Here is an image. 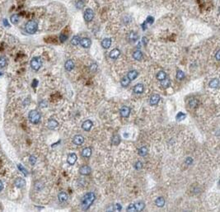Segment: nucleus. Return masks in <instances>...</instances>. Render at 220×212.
Instances as JSON below:
<instances>
[{
    "instance_id": "nucleus-1",
    "label": "nucleus",
    "mask_w": 220,
    "mask_h": 212,
    "mask_svg": "<svg viewBox=\"0 0 220 212\" xmlns=\"http://www.w3.org/2000/svg\"><path fill=\"white\" fill-rule=\"evenodd\" d=\"M95 198H96V196L94 193L92 192H87V194H85L81 199V206L82 210L87 211V209H89V207L92 206L93 202L95 201Z\"/></svg>"
},
{
    "instance_id": "nucleus-2",
    "label": "nucleus",
    "mask_w": 220,
    "mask_h": 212,
    "mask_svg": "<svg viewBox=\"0 0 220 212\" xmlns=\"http://www.w3.org/2000/svg\"><path fill=\"white\" fill-rule=\"evenodd\" d=\"M38 30V24L36 21L34 20H31L27 21L25 25V31L27 32L28 34H34L36 33Z\"/></svg>"
},
{
    "instance_id": "nucleus-3",
    "label": "nucleus",
    "mask_w": 220,
    "mask_h": 212,
    "mask_svg": "<svg viewBox=\"0 0 220 212\" xmlns=\"http://www.w3.org/2000/svg\"><path fill=\"white\" fill-rule=\"evenodd\" d=\"M28 118H29V120H30L31 123H33V124H38L40 120H41V114H40V112L38 111H36V110H32V111L29 112Z\"/></svg>"
},
{
    "instance_id": "nucleus-4",
    "label": "nucleus",
    "mask_w": 220,
    "mask_h": 212,
    "mask_svg": "<svg viewBox=\"0 0 220 212\" xmlns=\"http://www.w3.org/2000/svg\"><path fill=\"white\" fill-rule=\"evenodd\" d=\"M42 66V60L41 59L38 57V56H36V57H33L31 60V69L35 71H38L41 67Z\"/></svg>"
},
{
    "instance_id": "nucleus-5",
    "label": "nucleus",
    "mask_w": 220,
    "mask_h": 212,
    "mask_svg": "<svg viewBox=\"0 0 220 212\" xmlns=\"http://www.w3.org/2000/svg\"><path fill=\"white\" fill-rule=\"evenodd\" d=\"M83 17L87 22H90L93 19V17H94V12H93V10L91 8L86 9L83 14Z\"/></svg>"
},
{
    "instance_id": "nucleus-6",
    "label": "nucleus",
    "mask_w": 220,
    "mask_h": 212,
    "mask_svg": "<svg viewBox=\"0 0 220 212\" xmlns=\"http://www.w3.org/2000/svg\"><path fill=\"white\" fill-rule=\"evenodd\" d=\"M91 172H92V169H91V168L89 167V166H87V165H83V166H82V167L79 168L80 174L84 175V176L89 175V174L91 173Z\"/></svg>"
},
{
    "instance_id": "nucleus-7",
    "label": "nucleus",
    "mask_w": 220,
    "mask_h": 212,
    "mask_svg": "<svg viewBox=\"0 0 220 212\" xmlns=\"http://www.w3.org/2000/svg\"><path fill=\"white\" fill-rule=\"evenodd\" d=\"M120 116H121L122 117H125V118L129 117V116H130V108L126 106H122L120 111Z\"/></svg>"
},
{
    "instance_id": "nucleus-8",
    "label": "nucleus",
    "mask_w": 220,
    "mask_h": 212,
    "mask_svg": "<svg viewBox=\"0 0 220 212\" xmlns=\"http://www.w3.org/2000/svg\"><path fill=\"white\" fill-rule=\"evenodd\" d=\"M79 44L81 45L83 48H89L91 46V45H92V41H91V40L89 38L84 37V38L80 40Z\"/></svg>"
},
{
    "instance_id": "nucleus-9",
    "label": "nucleus",
    "mask_w": 220,
    "mask_h": 212,
    "mask_svg": "<svg viewBox=\"0 0 220 212\" xmlns=\"http://www.w3.org/2000/svg\"><path fill=\"white\" fill-rule=\"evenodd\" d=\"M159 101H160V96L158 94H153L150 98L149 103L152 106H156L158 104V103H159Z\"/></svg>"
},
{
    "instance_id": "nucleus-10",
    "label": "nucleus",
    "mask_w": 220,
    "mask_h": 212,
    "mask_svg": "<svg viewBox=\"0 0 220 212\" xmlns=\"http://www.w3.org/2000/svg\"><path fill=\"white\" fill-rule=\"evenodd\" d=\"M77 155L76 154H74V153H72V154H69V156H68V159H67V162H68V163L69 165H73L75 163H76L77 161Z\"/></svg>"
},
{
    "instance_id": "nucleus-11",
    "label": "nucleus",
    "mask_w": 220,
    "mask_h": 212,
    "mask_svg": "<svg viewBox=\"0 0 220 212\" xmlns=\"http://www.w3.org/2000/svg\"><path fill=\"white\" fill-rule=\"evenodd\" d=\"M92 125H93V123H92V120H85V121H84L83 123H82V129H83L84 130H86V131H89V130H91V129H92Z\"/></svg>"
},
{
    "instance_id": "nucleus-12",
    "label": "nucleus",
    "mask_w": 220,
    "mask_h": 212,
    "mask_svg": "<svg viewBox=\"0 0 220 212\" xmlns=\"http://www.w3.org/2000/svg\"><path fill=\"white\" fill-rule=\"evenodd\" d=\"M73 142L75 144H77V145H80V144H82L84 142L83 136H82V135H75L74 137H73Z\"/></svg>"
},
{
    "instance_id": "nucleus-13",
    "label": "nucleus",
    "mask_w": 220,
    "mask_h": 212,
    "mask_svg": "<svg viewBox=\"0 0 220 212\" xmlns=\"http://www.w3.org/2000/svg\"><path fill=\"white\" fill-rule=\"evenodd\" d=\"M120 51L119 50L113 49L111 52H110L109 56H110V58L112 59V60H116V59H118V57L120 56Z\"/></svg>"
},
{
    "instance_id": "nucleus-14",
    "label": "nucleus",
    "mask_w": 220,
    "mask_h": 212,
    "mask_svg": "<svg viewBox=\"0 0 220 212\" xmlns=\"http://www.w3.org/2000/svg\"><path fill=\"white\" fill-rule=\"evenodd\" d=\"M64 67H65V69L67 71H72L74 68V63L72 60H67L65 64H64Z\"/></svg>"
},
{
    "instance_id": "nucleus-15",
    "label": "nucleus",
    "mask_w": 220,
    "mask_h": 212,
    "mask_svg": "<svg viewBox=\"0 0 220 212\" xmlns=\"http://www.w3.org/2000/svg\"><path fill=\"white\" fill-rule=\"evenodd\" d=\"M26 185V182L23 178H18L15 180V186L18 187V188H22V187H25Z\"/></svg>"
},
{
    "instance_id": "nucleus-16",
    "label": "nucleus",
    "mask_w": 220,
    "mask_h": 212,
    "mask_svg": "<svg viewBox=\"0 0 220 212\" xmlns=\"http://www.w3.org/2000/svg\"><path fill=\"white\" fill-rule=\"evenodd\" d=\"M144 88L142 84H136L135 86V88H134V93H136V94H140V93L144 92Z\"/></svg>"
},
{
    "instance_id": "nucleus-17",
    "label": "nucleus",
    "mask_w": 220,
    "mask_h": 212,
    "mask_svg": "<svg viewBox=\"0 0 220 212\" xmlns=\"http://www.w3.org/2000/svg\"><path fill=\"white\" fill-rule=\"evenodd\" d=\"M138 75H139L138 71H136V70H131V71H130L128 73L127 78L130 80V81H132V80H135L136 78L138 77Z\"/></svg>"
},
{
    "instance_id": "nucleus-18",
    "label": "nucleus",
    "mask_w": 220,
    "mask_h": 212,
    "mask_svg": "<svg viewBox=\"0 0 220 212\" xmlns=\"http://www.w3.org/2000/svg\"><path fill=\"white\" fill-rule=\"evenodd\" d=\"M111 45V38H105L101 41V45L104 49H108Z\"/></svg>"
},
{
    "instance_id": "nucleus-19",
    "label": "nucleus",
    "mask_w": 220,
    "mask_h": 212,
    "mask_svg": "<svg viewBox=\"0 0 220 212\" xmlns=\"http://www.w3.org/2000/svg\"><path fill=\"white\" fill-rule=\"evenodd\" d=\"M58 125H59V123L54 119H50L49 120V121H48V128L50 129V130H54V129H55Z\"/></svg>"
},
{
    "instance_id": "nucleus-20",
    "label": "nucleus",
    "mask_w": 220,
    "mask_h": 212,
    "mask_svg": "<svg viewBox=\"0 0 220 212\" xmlns=\"http://www.w3.org/2000/svg\"><path fill=\"white\" fill-rule=\"evenodd\" d=\"M82 157L84 158H89L91 155H92V149L89 148V147H87V148L83 149L82 151Z\"/></svg>"
},
{
    "instance_id": "nucleus-21",
    "label": "nucleus",
    "mask_w": 220,
    "mask_h": 212,
    "mask_svg": "<svg viewBox=\"0 0 220 212\" xmlns=\"http://www.w3.org/2000/svg\"><path fill=\"white\" fill-rule=\"evenodd\" d=\"M58 198L60 202H64L68 200V194H67L66 192H62L58 195Z\"/></svg>"
},
{
    "instance_id": "nucleus-22",
    "label": "nucleus",
    "mask_w": 220,
    "mask_h": 212,
    "mask_svg": "<svg viewBox=\"0 0 220 212\" xmlns=\"http://www.w3.org/2000/svg\"><path fill=\"white\" fill-rule=\"evenodd\" d=\"M155 204L157 205L158 207H163L165 205V199L162 197H160L157 198V200L155 201Z\"/></svg>"
},
{
    "instance_id": "nucleus-23",
    "label": "nucleus",
    "mask_w": 220,
    "mask_h": 212,
    "mask_svg": "<svg viewBox=\"0 0 220 212\" xmlns=\"http://www.w3.org/2000/svg\"><path fill=\"white\" fill-rule=\"evenodd\" d=\"M209 86H210V87L212 88H219V80L218 79H212L211 81L210 82V84H209Z\"/></svg>"
},
{
    "instance_id": "nucleus-24",
    "label": "nucleus",
    "mask_w": 220,
    "mask_h": 212,
    "mask_svg": "<svg viewBox=\"0 0 220 212\" xmlns=\"http://www.w3.org/2000/svg\"><path fill=\"white\" fill-rule=\"evenodd\" d=\"M10 21L11 22H12L13 25H17V24L20 21V17L19 16H18L17 14H13L10 17Z\"/></svg>"
},
{
    "instance_id": "nucleus-25",
    "label": "nucleus",
    "mask_w": 220,
    "mask_h": 212,
    "mask_svg": "<svg viewBox=\"0 0 220 212\" xmlns=\"http://www.w3.org/2000/svg\"><path fill=\"white\" fill-rule=\"evenodd\" d=\"M170 85H171V80L167 79V78H166V79L161 81V86H162L163 88H167L170 87Z\"/></svg>"
},
{
    "instance_id": "nucleus-26",
    "label": "nucleus",
    "mask_w": 220,
    "mask_h": 212,
    "mask_svg": "<svg viewBox=\"0 0 220 212\" xmlns=\"http://www.w3.org/2000/svg\"><path fill=\"white\" fill-rule=\"evenodd\" d=\"M133 58L136 60H141L143 59V53H142L140 50H136V51L133 54Z\"/></svg>"
},
{
    "instance_id": "nucleus-27",
    "label": "nucleus",
    "mask_w": 220,
    "mask_h": 212,
    "mask_svg": "<svg viewBox=\"0 0 220 212\" xmlns=\"http://www.w3.org/2000/svg\"><path fill=\"white\" fill-rule=\"evenodd\" d=\"M135 206L136 211H141L144 210V207H145V204H144L143 202H139L135 203Z\"/></svg>"
},
{
    "instance_id": "nucleus-28",
    "label": "nucleus",
    "mask_w": 220,
    "mask_h": 212,
    "mask_svg": "<svg viewBox=\"0 0 220 212\" xmlns=\"http://www.w3.org/2000/svg\"><path fill=\"white\" fill-rule=\"evenodd\" d=\"M166 78H167V74H166L164 71L161 70L159 72H157V79L159 80V81H162V80L166 79Z\"/></svg>"
},
{
    "instance_id": "nucleus-29",
    "label": "nucleus",
    "mask_w": 220,
    "mask_h": 212,
    "mask_svg": "<svg viewBox=\"0 0 220 212\" xmlns=\"http://www.w3.org/2000/svg\"><path fill=\"white\" fill-rule=\"evenodd\" d=\"M130 84V80L127 77H124L121 80H120V84H121L122 87H124V88L127 87Z\"/></svg>"
},
{
    "instance_id": "nucleus-30",
    "label": "nucleus",
    "mask_w": 220,
    "mask_h": 212,
    "mask_svg": "<svg viewBox=\"0 0 220 212\" xmlns=\"http://www.w3.org/2000/svg\"><path fill=\"white\" fill-rule=\"evenodd\" d=\"M111 142L114 145H118L120 143V137L118 135H115L113 137H112Z\"/></svg>"
},
{
    "instance_id": "nucleus-31",
    "label": "nucleus",
    "mask_w": 220,
    "mask_h": 212,
    "mask_svg": "<svg viewBox=\"0 0 220 212\" xmlns=\"http://www.w3.org/2000/svg\"><path fill=\"white\" fill-rule=\"evenodd\" d=\"M129 38H130V40L131 41L135 42V41H137V40H138V38H139V36H138V34H137L136 32H135V31H132V32H130V36H129Z\"/></svg>"
},
{
    "instance_id": "nucleus-32",
    "label": "nucleus",
    "mask_w": 220,
    "mask_h": 212,
    "mask_svg": "<svg viewBox=\"0 0 220 212\" xmlns=\"http://www.w3.org/2000/svg\"><path fill=\"white\" fill-rule=\"evenodd\" d=\"M80 37L78 36H74L71 40V44L73 45H77L80 43Z\"/></svg>"
},
{
    "instance_id": "nucleus-33",
    "label": "nucleus",
    "mask_w": 220,
    "mask_h": 212,
    "mask_svg": "<svg viewBox=\"0 0 220 212\" xmlns=\"http://www.w3.org/2000/svg\"><path fill=\"white\" fill-rule=\"evenodd\" d=\"M147 154V149L146 147H142V148L139 149V154L140 155V156L144 157Z\"/></svg>"
},
{
    "instance_id": "nucleus-34",
    "label": "nucleus",
    "mask_w": 220,
    "mask_h": 212,
    "mask_svg": "<svg viewBox=\"0 0 220 212\" xmlns=\"http://www.w3.org/2000/svg\"><path fill=\"white\" fill-rule=\"evenodd\" d=\"M7 65V59L4 56H0V68H4Z\"/></svg>"
},
{
    "instance_id": "nucleus-35",
    "label": "nucleus",
    "mask_w": 220,
    "mask_h": 212,
    "mask_svg": "<svg viewBox=\"0 0 220 212\" xmlns=\"http://www.w3.org/2000/svg\"><path fill=\"white\" fill-rule=\"evenodd\" d=\"M186 117V115L185 114V113H183V112H181V111H180L179 113L176 115V120H179V121H181V120H184Z\"/></svg>"
},
{
    "instance_id": "nucleus-36",
    "label": "nucleus",
    "mask_w": 220,
    "mask_h": 212,
    "mask_svg": "<svg viewBox=\"0 0 220 212\" xmlns=\"http://www.w3.org/2000/svg\"><path fill=\"white\" fill-rule=\"evenodd\" d=\"M176 77L178 80H182L185 78V73L181 70H178L177 73H176Z\"/></svg>"
},
{
    "instance_id": "nucleus-37",
    "label": "nucleus",
    "mask_w": 220,
    "mask_h": 212,
    "mask_svg": "<svg viewBox=\"0 0 220 212\" xmlns=\"http://www.w3.org/2000/svg\"><path fill=\"white\" fill-rule=\"evenodd\" d=\"M17 168H18V169H19L21 172V173L24 174V176H27L28 172H27V170H26L25 168L23 167L22 165H21V164H17Z\"/></svg>"
},
{
    "instance_id": "nucleus-38",
    "label": "nucleus",
    "mask_w": 220,
    "mask_h": 212,
    "mask_svg": "<svg viewBox=\"0 0 220 212\" xmlns=\"http://www.w3.org/2000/svg\"><path fill=\"white\" fill-rule=\"evenodd\" d=\"M97 70V64H96V63H93L91 64L90 66V71L92 72V73H95V72Z\"/></svg>"
},
{
    "instance_id": "nucleus-39",
    "label": "nucleus",
    "mask_w": 220,
    "mask_h": 212,
    "mask_svg": "<svg viewBox=\"0 0 220 212\" xmlns=\"http://www.w3.org/2000/svg\"><path fill=\"white\" fill-rule=\"evenodd\" d=\"M29 161H30V163L31 165H34L35 163H36V158L34 156V155H31L30 156V159H29Z\"/></svg>"
},
{
    "instance_id": "nucleus-40",
    "label": "nucleus",
    "mask_w": 220,
    "mask_h": 212,
    "mask_svg": "<svg viewBox=\"0 0 220 212\" xmlns=\"http://www.w3.org/2000/svg\"><path fill=\"white\" fill-rule=\"evenodd\" d=\"M127 211H136L135 204H130V205L127 207Z\"/></svg>"
},
{
    "instance_id": "nucleus-41",
    "label": "nucleus",
    "mask_w": 220,
    "mask_h": 212,
    "mask_svg": "<svg viewBox=\"0 0 220 212\" xmlns=\"http://www.w3.org/2000/svg\"><path fill=\"white\" fill-rule=\"evenodd\" d=\"M67 39H68V36L64 35V33L60 34V41H61V42H64Z\"/></svg>"
},
{
    "instance_id": "nucleus-42",
    "label": "nucleus",
    "mask_w": 220,
    "mask_h": 212,
    "mask_svg": "<svg viewBox=\"0 0 220 212\" xmlns=\"http://www.w3.org/2000/svg\"><path fill=\"white\" fill-rule=\"evenodd\" d=\"M135 168H136L137 170H140L141 168H143V163H142L141 162H139H139H137V163H135Z\"/></svg>"
},
{
    "instance_id": "nucleus-43",
    "label": "nucleus",
    "mask_w": 220,
    "mask_h": 212,
    "mask_svg": "<svg viewBox=\"0 0 220 212\" xmlns=\"http://www.w3.org/2000/svg\"><path fill=\"white\" fill-rule=\"evenodd\" d=\"M76 6L77 7V8H82V7L84 6V2L82 1V0H79V1L77 2Z\"/></svg>"
},
{
    "instance_id": "nucleus-44",
    "label": "nucleus",
    "mask_w": 220,
    "mask_h": 212,
    "mask_svg": "<svg viewBox=\"0 0 220 212\" xmlns=\"http://www.w3.org/2000/svg\"><path fill=\"white\" fill-rule=\"evenodd\" d=\"M121 209H122V206L120 205V204H115V206H114V208H113V210H115V211H121Z\"/></svg>"
},
{
    "instance_id": "nucleus-45",
    "label": "nucleus",
    "mask_w": 220,
    "mask_h": 212,
    "mask_svg": "<svg viewBox=\"0 0 220 212\" xmlns=\"http://www.w3.org/2000/svg\"><path fill=\"white\" fill-rule=\"evenodd\" d=\"M185 162H186V163L187 165H190V164H192V163H193V159H191V158L188 157V158H187V159H186V161H185Z\"/></svg>"
},
{
    "instance_id": "nucleus-46",
    "label": "nucleus",
    "mask_w": 220,
    "mask_h": 212,
    "mask_svg": "<svg viewBox=\"0 0 220 212\" xmlns=\"http://www.w3.org/2000/svg\"><path fill=\"white\" fill-rule=\"evenodd\" d=\"M215 58H216V60H219V61L220 60V50H219L216 52Z\"/></svg>"
},
{
    "instance_id": "nucleus-47",
    "label": "nucleus",
    "mask_w": 220,
    "mask_h": 212,
    "mask_svg": "<svg viewBox=\"0 0 220 212\" xmlns=\"http://www.w3.org/2000/svg\"><path fill=\"white\" fill-rule=\"evenodd\" d=\"M147 22H149L150 24H152V22H153V17H148L147 18Z\"/></svg>"
},
{
    "instance_id": "nucleus-48",
    "label": "nucleus",
    "mask_w": 220,
    "mask_h": 212,
    "mask_svg": "<svg viewBox=\"0 0 220 212\" xmlns=\"http://www.w3.org/2000/svg\"><path fill=\"white\" fill-rule=\"evenodd\" d=\"M37 84H38V81H37L36 79H34L33 84H32V86H33V88H36V86H37Z\"/></svg>"
},
{
    "instance_id": "nucleus-49",
    "label": "nucleus",
    "mask_w": 220,
    "mask_h": 212,
    "mask_svg": "<svg viewBox=\"0 0 220 212\" xmlns=\"http://www.w3.org/2000/svg\"><path fill=\"white\" fill-rule=\"evenodd\" d=\"M3 24L6 26H9V24H8V21H7V19H3Z\"/></svg>"
},
{
    "instance_id": "nucleus-50",
    "label": "nucleus",
    "mask_w": 220,
    "mask_h": 212,
    "mask_svg": "<svg viewBox=\"0 0 220 212\" xmlns=\"http://www.w3.org/2000/svg\"><path fill=\"white\" fill-rule=\"evenodd\" d=\"M143 43H144V45H146L147 43V39L146 38V37H143Z\"/></svg>"
},
{
    "instance_id": "nucleus-51",
    "label": "nucleus",
    "mask_w": 220,
    "mask_h": 212,
    "mask_svg": "<svg viewBox=\"0 0 220 212\" xmlns=\"http://www.w3.org/2000/svg\"><path fill=\"white\" fill-rule=\"evenodd\" d=\"M2 189H3V183H2V181H0V192H1Z\"/></svg>"
},
{
    "instance_id": "nucleus-52",
    "label": "nucleus",
    "mask_w": 220,
    "mask_h": 212,
    "mask_svg": "<svg viewBox=\"0 0 220 212\" xmlns=\"http://www.w3.org/2000/svg\"><path fill=\"white\" fill-rule=\"evenodd\" d=\"M0 75H2V73H0Z\"/></svg>"
}]
</instances>
